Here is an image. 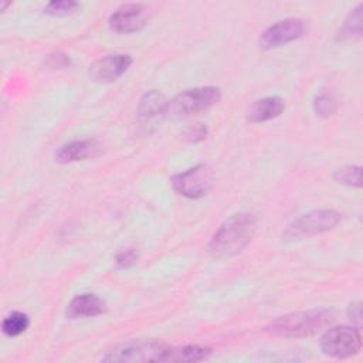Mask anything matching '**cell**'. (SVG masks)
<instances>
[{"mask_svg": "<svg viewBox=\"0 0 363 363\" xmlns=\"http://www.w3.org/2000/svg\"><path fill=\"white\" fill-rule=\"evenodd\" d=\"M335 320V313L329 309H311L292 312L274 319L267 330L281 337H306L312 336Z\"/></svg>", "mask_w": 363, "mask_h": 363, "instance_id": "7a4b0ae2", "label": "cell"}, {"mask_svg": "<svg viewBox=\"0 0 363 363\" xmlns=\"http://www.w3.org/2000/svg\"><path fill=\"white\" fill-rule=\"evenodd\" d=\"M106 311L105 302L95 294H79L67 305L65 315L68 319L92 318L102 315Z\"/></svg>", "mask_w": 363, "mask_h": 363, "instance_id": "4fadbf2b", "label": "cell"}, {"mask_svg": "<svg viewBox=\"0 0 363 363\" xmlns=\"http://www.w3.org/2000/svg\"><path fill=\"white\" fill-rule=\"evenodd\" d=\"M138 261H139V251L135 247L122 248L115 255V264L118 268H122V269L133 267Z\"/></svg>", "mask_w": 363, "mask_h": 363, "instance_id": "44dd1931", "label": "cell"}, {"mask_svg": "<svg viewBox=\"0 0 363 363\" xmlns=\"http://www.w3.org/2000/svg\"><path fill=\"white\" fill-rule=\"evenodd\" d=\"M333 179L349 187H362V166L346 164L333 172Z\"/></svg>", "mask_w": 363, "mask_h": 363, "instance_id": "e0dca14e", "label": "cell"}, {"mask_svg": "<svg viewBox=\"0 0 363 363\" xmlns=\"http://www.w3.org/2000/svg\"><path fill=\"white\" fill-rule=\"evenodd\" d=\"M169 104L166 95L159 89L146 91L136 106V132L140 136H150L155 133L166 116L169 115Z\"/></svg>", "mask_w": 363, "mask_h": 363, "instance_id": "277c9868", "label": "cell"}, {"mask_svg": "<svg viewBox=\"0 0 363 363\" xmlns=\"http://www.w3.org/2000/svg\"><path fill=\"white\" fill-rule=\"evenodd\" d=\"M221 99L218 86H196L177 94L169 104V115L174 119H184L208 111Z\"/></svg>", "mask_w": 363, "mask_h": 363, "instance_id": "3957f363", "label": "cell"}, {"mask_svg": "<svg viewBox=\"0 0 363 363\" xmlns=\"http://www.w3.org/2000/svg\"><path fill=\"white\" fill-rule=\"evenodd\" d=\"M340 213L332 208L313 210L296 217L286 228V238H299L333 230L340 223Z\"/></svg>", "mask_w": 363, "mask_h": 363, "instance_id": "ba28073f", "label": "cell"}, {"mask_svg": "<svg viewBox=\"0 0 363 363\" xmlns=\"http://www.w3.org/2000/svg\"><path fill=\"white\" fill-rule=\"evenodd\" d=\"M129 54H109L96 60L89 67V78L98 84H111L119 79L132 65Z\"/></svg>", "mask_w": 363, "mask_h": 363, "instance_id": "8fae6325", "label": "cell"}, {"mask_svg": "<svg viewBox=\"0 0 363 363\" xmlns=\"http://www.w3.org/2000/svg\"><path fill=\"white\" fill-rule=\"evenodd\" d=\"M101 152V143L96 139H78L61 145L55 153L54 159L57 163L68 164L74 162H81L96 156Z\"/></svg>", "mask_w": 363, "mask_h": 363, "instance_id": "7c38bea8", "label": "cell"}, {"mask_svg": "<svg viewBox=\"0 0 363 363\" xmlns=\"http://www.w3.org/2000/svg\"><path fill=\"white\" fill-rule=\"evenodd\" d=\"M347 316L353 323L360 325L362 323V302H359V301L352 302L347 306Z\"/></svg>", "mask_w": 363, "mask_h": 363, "instance_id": "cb8c5ba5", "label": "cell"}, {"mask_svg": "<svg viewBox=\"0 0 363 363\" xmlns=\"http://www.w3.org/2000/svg\"><path fill=\"white\" fill-rule=\"evenodd\" d=\"M79 9V3L72 0H52L45 4L44 13L54 17H64L75 13Z\"/></svg>", "mask_w": 363, "mask_h": 363, "instance_id": "d6986e66", "label": "cell"}, {"mask_svg": "<svg viewBox=\"0 0 363 363\" xmlns=\"http://www.w3.org/2000/svg\"><path fill=\"white\" fill-rule=\"evenodd\" d=\"M285 109V102L281 96H265L254 101L247 109V119L252 123H261L278 118Z\"/></svg>", "mask_w": 363, "mask_h": 363, "instance_id": "5bb4252c", "label": "cell"}, {"mask_svg": "<svg viewBox=\"0 0 363 363\" xmlns=\"http://www.w3.org/2000/svg\"><path fill=\"white\" fill-rule=\"evenodd\" d=\"M169 345L159 340H132L101 357L104 362H162Z\"/></svg>", "mask_w": 363, "mask_h": 363, "instance_id": "52a82bcc", "label": "cell"}, {"mask_svg": "<svg viewBox=\"0 0 363 363\" xmlns=\"http://www.w3.org/2000/svg\"><path fill=\"white\" fill-rule=\"evenodd\" d=\"M211 349L201 345H184L179 347H172L166 350L162 362H182V363H191V362H201L208 359L211 354Z\"/></svg>", "mask_w": 363, "mask_h": 363, "instance_id": "9a60e30c", "label": "cell"}, {"mask_svg": "<svg viewBox=\"0 0 363 363\" xmlns=\"http://www.w3.org/2000/svg\"><path fill=\"white\" fill-rule=\"evenodd\" d=\"M306 31V23L302 18H285L267 27L259 35V45L265 50L278 48L301 38Z\"/></svg>", "mask_w": 363, "mask_h": 363, "instance_id": "9c48e42d", "label": "cell"}, {"mask_svg": "<svg viewBox=\"0 0 363 363\" xmlns=\"http://www.w3.org/2000/svg\"><path fill=\"white\" fill-rule=\"evenodd\" d=\"M149 9L142 3H126L118 7L109 17L108 26L113 33L132 34L140 31L147 23Z\"/></svg>", "mask_w": 363, "mask_h": 363, "instance_id": "30bf717a", "label": "cell"}, {"mask_svg": "<svg viewBox=\"0 0 363 363\" xmlns=\"http://www.w3.org/2000/svg\"><path fill=\"white\" fill-rule=\"evenodd\" d=\"M343 31L349 35H356V37L362 35V31H363V6L362 4H357L353 10H350L347 17L345 18Z\"/></svg>", "mask_w": 363, "mask_h": 363, "instance_id": "ac0fdd59", "label": "cell"}, {"mask_svg": "<svg viewBox=\"0 0 363 363\" xmlns=\"http://www.w3.org/2000/svg\"><path fill=\"white\" fill-rule=\"evenodd\" d=\"M258 220L251 213L230 216L213 234L207 251L214 258H228L241 252L252 240Z\"/></svg>", "mask_w": 363, "mask_h": 363, "instance_id": "6da1fadb", "label": "cell"}, {"mask_svg": "<svg viewBox=\"0 0 363 363\" xmlns=\"http://www.w3.org/2000/svg\"><path fill=\"white\" fill-rule=\"evenodd\" d=\"M173 190L187 199H201L208 194L214 184V172L207 163H199L170 179Z\"/></svg>", "mask_w": 363, "mask_h": 363, "instance_id": "8992f818", "label": "cell"}, {"mask_svg": "<svg viewBox=\"0 0 363 363\" xmlns=\"http://www.w3.org/2000/svg\"><path fill=\"white\" fill-rule=\"evenodd\" d=\"M323 354L333 359H347L362 349V335L359 328L339 325L325 330L319 342Z\"/></svg>", "mask_w": 363, "mask_h": 363, "instance_id": "5b68a950", "label": "cell"}, {"mask_svg": "<svg viewBox=\"0 0 363 363\" xmlns=\"http://www.w3.org/2000/svg\"><path fill=\"white\" fill-rule=\"evenodd\" d=\"M44 62L51 69H64L71 65V58L64 52H52L45 57Z\"/></svg>", "mask_w": 363, "mask_h": 363, "instance_id": "603a6c76", "label": "cell"}, {"mask_svg": "<svg viewBox=\"0 0 363 363\" xmlns=\"http://www.w3.org/2000/svg\"><path fill=\"white\" fill-rule=\"evenodd\" d=\"M337 109V104L333 96L328 94L316 95L313 99V112L319 118H329L332 116Z\"/></svg>", "mask_w": 363, "mask_h": 363, "instance_id": "ffe728a7", "label": "cell"}, {"mask_svg": "<svg viewBox=\"0 0 363 363\" xmlns=\"http://www.w3.org/2000/svg\"><path fill=\"white\" fill-rule=\"evenodd\" d=\"M207 133H208V129L204 123H194V125H190L189 128H186L182 136L189 143H197V142L204 140Z\"/></svg>", "mask_w": 363, "mask_h": 363, "instance_id": "7402d4cb", "label": "cell"}, {"mask_svg": "<svg viewBox=\"0 0 363 363\" xmlns=\"http://www.w3.org/2000/svg\"><path fill=\"white\" fill-rule=\"evenodd\" d=\"M30 326V318L21 311H13L1 322V332L9 337L20 336Z\"/></svg>", "mask_w": 363, "mask_h": 363, "instance_id": "2e32d148", "label": "cell"}]
</instances>
